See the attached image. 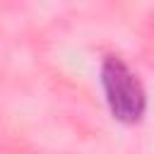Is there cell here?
Wrapping results in <instances>:
<instances>
[{"mask_svg": "<svg viewBox=\"0 0 154 154\" xmlns=\"http://www.w3.org/2000/svg\"><path fill=\"white\" fill-rule=\"evenodd\" d=\"M101 79L113 116L125 123L137 120L144 111V91L135 79V75L128 70V65L118 58H106Z\"/></svg>", "mask_w": 154, "mask_h": 154, "instance_id": "6da1fadb", "label": "cell"}]
</instances>
